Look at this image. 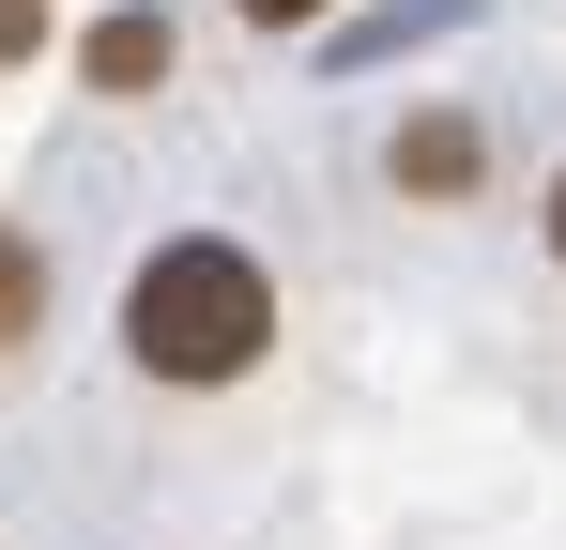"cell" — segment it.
Listing matches in <instances>:
<instances>
[{"instance_id":"6da1fadb","label":"cell","mask_w":566,"mask_h":550,"mask_svg":"<svg viewBox=\"0 0 566 550\" xmlns=\"http://www.w3.org/2000/svg\"><path fill=\"white\" fill-rule=\"evenodd\" d=\"M261 337H276V290H261L245 245H214V230H199V245H154L138 290H123V352L154 367V382H245Z\"/></svg>"},{"instance_id":"7a4b0ae2","label":"cell","mask_w":566,"mask_h":550,"mask_svg":"<svg viewBox=\"0 0 566 550\" xmlns=\"http://www.w3.org/2000/svg\"><path fill=\"white\" fill-rule=\"evenodd\" d=\"M169 77V15H107L93 31V92H154Z\"/></svg>"},{"instance_id":"3957f363","label":"cell","mask_w":566,"mask_h":550,"mask_svg":"<svg viewBox=\"0 0 566 550\" xmlns=\"http://www.w3.org/2000/svg\"><path fill=\"white\" fill-rule=\"evenodd\" d=\"M398 183H413V199H460L474 183V123H413V138H398Z\"/></svg>"},{"instance_id":"277c9868","label":"cell","mask_w":566,"mask_h":550,"mask_svg":"<svg viewBox=\"0 0 566 550\" xmlns=\"http://www.w3.org/2000/svg\"><path fill=\"white\" fill-rule=\"evenodd\" d=\"M46 321V261H31V230H0V352Z\"/></svg>"},{"instance_id":"5b68a950","label":"cell","mask_w":566,"mask_h":550,"mask_svg":"<svg viewBox=\"0 0 566 550\" xmlns=\"http://www.w3.org/2000/svg\"><path fill=\"white\" fill-rule=\"evenodd\" d=\"M46 46V0H0V62H31Z\"/></svg>"},{"instance_id":"8992f818","label":"cell","mask_w":566,"mask_h":550,"mask_svg":"<svg viewBox=\"0 0 566 550\" xmlns=\"http://www.w3.org/2000/svg\"><path fill=\"white\" fill-rule=\"evenodd\" d=\"M245 15H261V31H306V15H322V0H245Z\"/></svg>"},{"instance_id":"52a82bcc","label":"cell","mask_w":566,"mask_h":550,"mask_svg":"<svg viewBox=\"0 0 566 550\" xmlns=\"http://www.w3.org/2000/svg\"><path fill=\"white\" fill-rule=\"evenodd\" d=\"M552 261H566V183H552Z\"/></svg>"}]
</instances>
